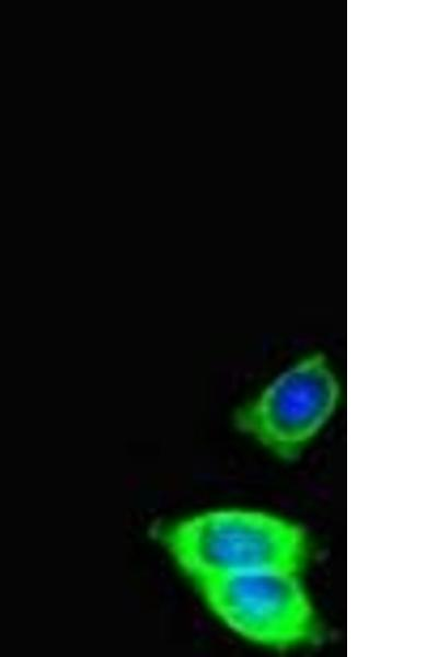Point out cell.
Segmentation results:
<instances>
[{"instance_id": "7a4b0ae2", "label": "cell", "mask_w": 438, "mask_h": 657, "mask_svg": "<svg viewBox=\"0 0 438 657\" xmlns=\"http://www.w3.org/2000/svg\"><path fill=\"white\" fill-rule=\"evenodd\" d=\"M301 573L266 569L193 581L210 612L254 644L288 649L315 642L319 619Z\"/></svg>"}, {"instance_id": "6da1fadb", "label": "cell", "mask_w": 438, "mask_h": 657, "mask_svg": "<svg viewBox=\"0 0 438 657\" xmlns=\"http://www.w3.org/2000/svg\"><path fill=\"white\" fill-rule=\"evenodd\" d=\"M157 537L192 583L215 575L266 569L301 573L310 548L299 523L243 508L198 512L164 526Z\"/></svg>"}, {"instance_id": "3957f363", "label": "cell", "mask_w": 438, "mask_h": 657, "mask_svg": "<svg viewBox=\"0 0 438 657\" xmlns=\"http://www.w3.org/2000/svg\"><path fill=\"white\" fill-rule=\"evenodd\" d=\"M341 384L326 356L308 353L233 414L235 428L283 460L298 458L336 411Z\"/></svg>"}]
</instances>
